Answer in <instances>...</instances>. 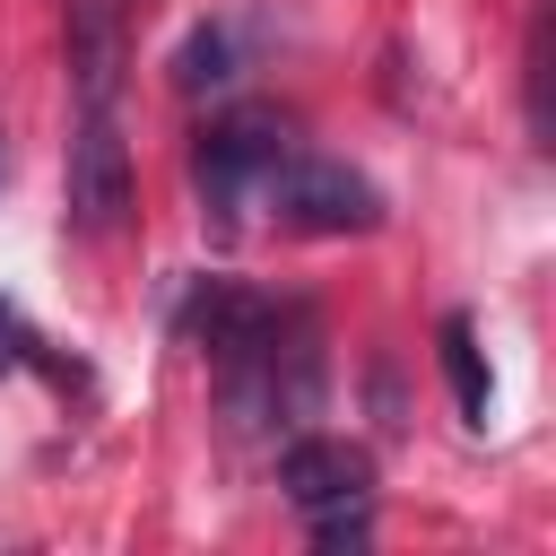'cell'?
<instances>
[{"label": "cell", "instance_id": "6da1fadb", "mask_svg": "<svg viewBox=\"0 0 556 556\" xmlns=\"http://www.w3.org/2000/svg\"><path fill=\"white\" fill-rule=\"evenodd\" d=\"M278 156H287V122H278V113H226L217 130H200L191 182H200V200H208L217 235H235V208L278 174Z\"/></svg>", "mask_w": 556, "mask_h": 556}, {"label": "cell", "instance_id": "7a4b0ae2", "mask_svg": "<svg viewBox=\"0 0 556 556\" xmlns=\"http://www.w3.org/2000/svg\"><path fill=\"white\" fill-rule=\"evenodd\" d=\"M269 200L295 235H374L382 226V191L339 156H295L287 148L278 174H269Z\"/></svg>", "mask_w": 556, "mask_h": 556}, {"label": "cell", "instance_id": "3957f363", "mask_svg": "<svg viewBox=\"0 0 556 556\" xmlns=\"http://www.w3.org/2000/svg\"><path fill=\"white\" fill-rule=\"evenodd\" d=\"M139 200V174H130V148L113 130V113H87L70 130V226L78 235H113Z\"/></svg>", "mask_w": 556, "mask_h": 556}, {"label": "cell", "instance_id": "277c9868", "mask_svg": "<svg viewBox=\"0 0 556 556\" xmlns=\"http://www.w3.org/2000/svg\"><path fill=\"white\" fill-rule=\"evenodd\" d=\"M61 52H70V96L87 113H113L122 70H130V9L122 0H61Z\"/></svg>", "mask_w": 556, "mask_h": 556}, {"label": "cell", "instance_id": "5b68a950", "mask_svg": "<svg viewBox=\"0 0 556 556\" xmlns=\"http://www.w3.org/2000/svg\"><path fill=\"white\" fill-rule=\"evenodd\" d=\"M278 495L295 513H339V504H365L374 495V452L365 443H339V434H295L278 452Z\"/></svg>", "mask_w": 556, "mask_h": 556}, {"label": "cell", "instance_id": "8992f818", "mask_svg": "<svg viewBox=\"0 0 556 556\" xmlns=\"http://www.w3.org/2000/svg\"><path fill=\"white\" fill-rule=\"evenodd\" d=\"M434 348H443V382H452V408H460L469 426H486V408H495V374H486V348H478V321H469V313H443V330H434Z\"/></svg>", "mask_w": 556, "mask_h": 556}, {"label": "cell", "instance_id": "52a82bcc", "mask_svg": "<svg viewBox=\"0 0 556 556\" xmlns=\"http://www.w3.org/2000/svg\"><path fill=\"white\" fill-rule=\"evenodd\" d=\"M226 78H235V43H226V26H191L182 52H174V87H182V96H208V87H226Z\"/></svg>", "mask_w": 556, "mask_h": 556}, {"label": "cell", "instance_id": "ba28073f", "mask_svg": "<svg viewBox=\"0 0 556 556\" xmlns=\"http://www.w3.org/2000/svg\"><path fill=\"white\" fill-rule=\"evenodd\" d=\"M521 87H530V139L547 148V9L530 17V52H521Z\"/></svg>", "mask_w": 556, "mask_h": 556}, {"label": "cell", "instance_id": "9c48e42d", "mask_svg": "<svg viewBox=\"0 0 556 556\" xmlns=\"http://www.w3.org/2000/svg\"><path fill=\"white\" fill-rule=\"evenodd\" d=\"M374 539V521H365V504H339V513H313V547H365Z\"/></svg>", "mask_w": 556, "mask_h": 556}, {"label": "cell", "instance_id": "30bf717a", "mask_svg": "<svg viewBox=\"0 0 556 556\" xmlns=\"http://www.w3.org/2000/svg\"><path fill=\"white\" fill-rule=\"evenodd\" d=\"M26 348H35V339H26V321H17V304L0 295V374H17V365H26Z\"/></svg>", "mask_w": 556, "mask_h": 556}]
</instances>
